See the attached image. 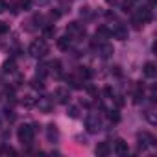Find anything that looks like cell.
I'll return each instance as SVG.
<instances>
[{
  "label": "cell",
  "mask_w": 157,
  "mask_h": 157,
  "mask_svg": "<svg viewBox=\"0 0 157 157\" xmlns=\"http://www.w3.org/2000/svg\"><path fill=\"white\" fill-rule=\"evenodd\" d=\"M33 135H35V126L26 124V126L19 128V139H21L22 144H32L33 142Z\"/></svg>",
  "instance_id": "obj_1"
},
{
  "label": "cell",
  "mask_w": 157,
  "mask_h": 157,
  "mask_svg": "<svg viewBox=\"0 0 157 157\" xmlns=\"http://www.w3.org/2000/svg\"><path fill=\"white\" fill-rule=\"evenodd\" d=\"M30 54L33 56V57H44L46 54H48V44L41 39V41H35V43H32L30 44Z\"/></svg>",
  "instance_id": "obj_2"
},
{
  "label": "cell",
  "mask_w": 157,
  "mask_h": 157,
  "mask_svg": "<svg viewBox=\"0 0 157 157\" xmlns=\"http://www.w3.org/2000/svg\"><path fill=\"white\" fill-rule=\"evenodd\" d=\"M85 128H87L89 133H96V131L102 128V122H100V118H98L96 115H89V117L85 118Z\"/></svg>",
  "instance_id": "obj_3"
},
{
  "label": "cell",
  "mask_w": 157,
  "mask_h": 157,
  "mask_svg": "<svg viewBox=\"0 0 157 157\" xmlns=\"http://www.w3.org/2000/svg\"><path fill=\"white\" fill-rule=\"evenodd\" d=\"M67 35H78V37H85V30L82 28L80 22H70L67 28Z\"/></svg>",
  "instance_id": "obj_4"
},
{
  "label": "cell",
  "mask_w": 157,
  "mask_h": 157,
  "mask_svg": "<svg viewBox=\"0 0 157 157\" xmlns=\"http://www.w3.org/2000/svg\"><path fill=\"white\" fill-rule=\"evenodd\" d=\"M56 98H57V102H61V104H68V100H70V93H68V89L59 87V89L56 91Z\"/></svg>",
  "instance_id": "obj_5"
},
{
  "label": "cell",
  "mask_w": 157,
  "mask_h": 157,
  "mask_svg": "<svg viewBox=\"0 0 157 157\" xmlns=\"http://www.w3.org/2000/svg\"><path fill=\"white\" fill-rule=\"evenodd\" d=\"M137 19H139L140 22H150V21H151V11H150V8H139Z\"/></svg>",
  "instance_id": "obj_6"
},
{
  "label": "cell",
  "mask_w": 157,
  "mask_h": 157,
  "mask_svg": "<svg viewBox=\"0 0 157 157\" xmlns=\"http://www.w3.org/2000/svg\"><path fill=\"white\" fill-rule=\"evenodd\" d=\"M139 140L144 142V144H148V146H155V144H157L155 139H153V135H150L148 131H142V133L139 135Z\"/></svg>",
  "instance_id": "obj_7"
},
{
  "label": "cell",
  "mask_w": 157,
  "mask_h": 157,
  "mask_svg": "<svg viewBox=\"0 0 157 157\" xmlns=\"http://www.w3.org/2000/svg\"><path fill=\"white\" fill-rule=\"evenodd\" d=\"M113 37H115V39L124 41V39H128V30H126L124 26H117V28L113 30Z\"/></svg>",
  "instance_id": "obj_8"
},
{
  "label": "cell",
  "mask_w": 157,
  "mask_h": 157,
  "mask_svg": "<svg viewBox=\"0 0 157 157\" xmlns=\"http://www.w3.org/2000/svg\"><path fill=\"white\" fill-rule=\"evenodd\" d=\"M115 151H117L118 155H126V153H128V142H124L122 139H118V140L115 142Z\"/></svg>",
  "instance_id": "obj_9"
},
{
  "label": "cell",
  "mask_w": 157,
  "mask_h": 157,
  "mask_svg": "<svg viewBox=\"0 0 157 157\" xmlns=\"http://www.w3.org/2000/svg\"><path fill=\"white\" fill-rule=\"evenodd\" d=\"M142 72H144V76H146V78H153V76L157 74V68H155V65L150 61V63H146V65H144Z\"/></svg>",
  "instance_id": "obj_10"
},
{
  "label": "cell",
  "mask_w": 157,
  "mask_h": 157,
  "mask_svg": "<svg viewBox=\"0 0 157 157\" xmlns=\"http://www.w3.org/2000/svg\"><path fill=\"white\" fill-rule=\"evenodd\" d=\"M109 151H111V146H109L107 142H98V146H96V155L104 157V155H107Z\"/></svg>",
  "instance_id": "obj_11"
},
{
  "label": "cell",
  "mask_w": 157,
  "mask_h": 157,
  "mask_svg": "<svg viewBox=\"0 0 157 157\" xmlns=\"http://www.w3.org/2000/svg\"><path fill=\"white\" fill-rule=\"evenodd\" d=\"M111 37V32L105 28V26H100L98 30H96V39H100V41H105V39H109Z\"/></svg>",
  "instance_id": "obj_12"
},
{
  "label": "cell",
  "mask_w": 157,
  "mask_h": 157,
  "mask_svg": "<svg viewBox=\"0 0 157 157\" xmlns=\"http://www.w3.org/2000/svg\"><path fill=\"white\" fill-rule=\"evenodd\" d=\"M68 46H70V39H68V37L57 39V48H59V50H68Z\"/></svg>",
  "instance_id": "obj_13"
},
{
  "label": "cell",
  "mask_w": 157,
  "mask_h": 157,
  "mask_svg": "<svg viewBox=\"0 0 157 157\" xmlns=\"http://www.w3.org/2000/svg\"><path fill=\"white\" fill-rule=\"evenodd\" d=\"M46 133H48V139H50V140H57V129H56V126H54V124H50V126H48Z\"/></svg>",
  "instance_id": "obj_14"
},
{
  "label": "cell",
  "mask_w": 157,
  "mask_h": 157,
  "mask_svg": "<svg viewBox=\"0 0 157 157\" xmlns=\"http://www.w3.org/2000/svg\"><path fill=\"white\" fill-rule=\"evenodd\" d=\"M113 54V46H109V44H104L102 48H100V56L102 57H109Z\"/></svg>",
  "instance_id": "obj_15"
},
{
  "label": "cell",
  "mask_w": 157,
  "mask_h": 157,
  "mask_svg": "<svg viewBox=\"0 0 157 157\" xmlns=\"http://www.w3.org/2000/svg\"><path fill=\"white\" fill-rule=\"evenodd\" d=\"M67 115H68L70 118H78V117H80V109H78V107H68Z\"/></svg>",
  "instance_id": "obj_16"
},
{
  "label": "cell",
  "mask_w": 157,
  "mask_h": 157,
  "mask_svg": "<svg viewBox=\"0 0 157 157\" xmlns=\"http://www.w3.org/2000/svg\"><path fill=\"white\" fill-rule=\"evenodd\" d=\"M43 33H44V37H54V35H56V28H54V26H46V28L43 30Z\"/></svg>",
  "instance_id": "obj_17"
},
{
  "label": "cell",
  "mask_w": 157,
  "mask_h": 157,
  "mask_svg": "<svg viewBox=\"0 0 157 157\" xmlns=\"http://www.w3.org/2000/svg\"><path fill=\"white\" fill-rule=\"evenodd\" d=\"M4 72H15V63L13 61H6L4 63Z\"/></svg>",
  "instance_id": "obj_18"
},
{
  "label": "cell",
  "mask_w": 157,
  "mask_h": 157,
  "mask_svg": "<svg viewBox=\"0 0 157 157\" xmlns=\"http://www.w3.org/2000/svg\"><path fill=\"white\" fill-rule=\"evenodd\" d=\"M32 87L33 89H43V78H35V80H32Z\"/></svg>",
  "instance_id": "obj_19"
},
{
  "label": "cell",
  "mask_w": 157,
  "mask_h": 157,
  "mask_svg": "<svg viewBox=\"0 0 157 157\" xmlns=\"http://www.w3.org/2000/svg\"><path fill=\"white\" fill-rule=\"evenodd\" d=\"M22 104H24L26 107H32V105L35 104V100H33L32 96H24V100H22Z\"/></svg>",
  "instance_id": "obj_20"
},
{
  "label": "cell",
  "mask_w": 157,
  "mask_h": 157,
  "mask_svg": "<svg viewBox=\"0 0 157 157\" xmlns=\"http://www.w3.org/2000/svg\"><path fill=\"white\" fill-rule=\"evenodd\" d=\"M19 6H21L22 10H28V8L32 6V0H19Z\"/></svg>",
  "instance_id": "obj_21"
},
{
  "label": "cell",
  "mask_w": 157,
  "mask_h": 157,
  "mask_svg": "<svg viewBox=\"0 0 157 157\" xmlns=\"http://www.w3.org/2000/svg\"><path fill=\"white\" fill-rule=\"evenodd\" d=\"M109 118H111V122H118V120H120L118 111H111V113H109Z\"/></svg>",
  "instance_id": "obj_22"
},
{
  "label": "cell",
  "mask_w": 157,
  "mask_h": 157,
  "mask_svg": "<svg viewBox=\"0 0 157 157\" xmlns=\"http://www.w3.org/2000/svg\"><path fill=\"white\" fill-rule=\"evenodd\" d=\"M8 30H10V26H8L6 22H2V21H0V35H4V33H8Z\"/></svg>",
  "instance_id": "obj_23"
},
{
  "label": "cell",
  "mask_w": 157,
  "mask_h": 157,
  "mask_svg": "<svg viewBox=\"0 0 157 157\" xmlns=\"http://www.w3.org/2000/svg\"><path fill=\"white\" fill-rule=\"evenodd\" d=\"M80 74H82V76H83V78H91V76H93V72H91V70H89V68H87V67H83V68H82V70H80Z\"/></svg>",
  "instance_id": "obj_24"
},
{
  "label": "cell",
  "mask_w": 157,
  "mask_h": 157,
  "mask_svg": "<svg viewBox=\"0 0 157 157\" xmlns=\"http://www.w3.org/2000/svg\"><path fill=\"white\" fill-rule=\"evenodd\" d=\"M111 74H115V76H122V70H120V67H118V65L111 67Z\"/></svg>",
  "instance_id": "obj_25"
},
{
  "label": "cell",
  "mask_w": 157,
  "mask_h": 157,
  "mask_svg": "<svg viewBox=\"0 0 157 157\" xmlns=\"http://www.w3.org/2000/svg\"><path fill=\"white\" fill-rule=\"evenodd\" d=\"M50 67H52L56 72H59V70H61V63H59V61H52V63H50Z\"/></svg>",
  "instance_id": "obj_26"
},
{
  "label": "cell",
  "mask_w": 157,
  "mask_h": 157,
  "mask_svg": "<svg viewBox=\"0 0 157 157\" xmlns=\"http://www.w3.org/2000/svg\"><path fill=\"white\" fill-rule=\"evenodd\" d=\"M146 118H148L151 124H155V117H153V111H146Z\"/></svg>",
  "instance_id": "obj_27"
},
{
  "label": "cell",
  "mask_w": 157,
  "mask_h": 157,
  "mask_svg": "<svg viewBox=\"0 0 157 157\" xmlns=\"http://www.w3.org/2000/svg\"><path fill=\"white\" fill-rule=\"evenodd\" d=\"M115 104H117L118 107H122V105H124V98H122V96H115Z\"/></svg>",
  "instance_id": "obj_28"
},
{
  "label": "cell",
  "mask_w": 157,
  "mask_h": 157,
  "mask_svg": "<svg viewBox=\"0 0 157 157\" xmlns=\"http://www.w3.org/2000/svg\"><path fill=\"white\" fill-rule=\"evenodd\" d=\"M122 10H124V11H129V10H131V4H129V0H126V2L122 4Z\"/></svg>",
  "instance_id": "obj_29"
},
{
  "label": "cell",
  "mask_w": 157,
  "mask_h": 157,
  "mask_svg": "<svg viewBox=\"0 0 157 157\" xmlns=\"http://www.w3.org/2000/svg\"><path fill=\"white\" fill-rule=\"evenodd\" d=\"M6 8H8L6 0H0V13H2V11H6Z\"/></svg>",
  "instance_id": "obj_30"
},
{
  "label": "cell",
  "mask_w": 157,
  "mask_h": 157,
  "mask_svg": "<svg viewBox=\"0 0 157 157\" xmlns=\"http://www.w3.org/2000/svg\"><path fill=\"white\" fill-rule=\"evenodd\" d=\"M80 13H82V15H89V8H82Z\"/></svg>",
  "instance_id": "obj_31"
},
{
  "label": "cell",
  "mask_w": 157,
  "mask_h": 157,
  "mask_svg": "<svg viewBox=\"0 0 157 157\" xmlns=\"http://www.w3.org/2000/svg\"><path fill=\"white\" fill-rule=\"evenodd\" d=\"M104 93H105L107 96H111V93H113V91H111V87H105V89H104Z\"/></svg>",
  "instance_id": "obj_32"
},
{
  "label": "cell",
  "mask_w": 157,
  "mask_h": 157,
  "mask_svg": "<svg viewBox=\"0 0 157 157\" xmlns=\"http://www.w3.org/2000/svg\"><path fill=\"white\" fill-rule=\"evenodd\" d=\"M35 2H37V4H46L48 0H35Z\"/></svg>",
  "instance_id": "obj_33"
},
{
  "label": "cell",
  "mask_w": 157,
  "mask_h": 157,
  "mask_svg": "<svg viewBox=\"0 0 157 157\" xmlns=\"http://www.w3.org/2000/svg\"><path fill=\"white\" fill-rule=\"evenodd\" d=\"M150 4H151V6H153V4H155V0H150Z\"/></svg>",
  "instance_id": "obj_34"
},
{
  "label": "cell",
  "mask_w": 157,
  "mask_h": 157,
  "mask_svg": "<svg viewBox=\"0 0 157 157\" xmlns=\"http://www.w3.org/2000/svg\"><path fill=\"white\" fill-rule=\"evenodd\" d=\"M107 2H115V0H107Z\"/></svg>",
  "instance_id": "obj_35"
},
{
  "label": "cell",
  "mask_w": 157,
  "mask_h": 157,
  "mask_svg": "<svg viewBox=\"0 0 157 157\" xmlns=\"http://www.w3.org/2000/svg\"><path fill=\"white\" fill-rule=\"evenodd\" d=\"M129 2H133V0H129Z\"/></svg>",
  "instance_id": "obj_36"
}]
</instances>
